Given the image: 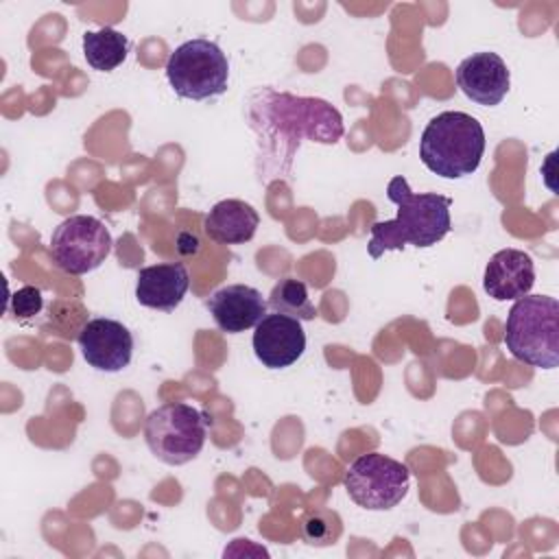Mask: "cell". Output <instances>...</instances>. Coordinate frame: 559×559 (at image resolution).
<instances>
[{
	"mask_svg": "<svg viewBox=\"0 0 559 559\" xmlns=\"http://www.w3.org/2000/svg\"><path fill=\"white\" fill-rule=\"evenodd\" d=\"M386 197L391 203H395L397 214L391 221H378L371 225L367 251L373 260H378L384 251H400L406 245L417 249L432 247L450 231V197L437 192L417 194L402 175L389 181Z\"/></svg>",
	"mask_w": 559,
	"mask_h": 559,
	"instance_id": "obj_1",
	"label": "cell"
},
{
	"mask_svg": "<svg viewBox=\"0 0 559 559\" xmlns=\"http://www.w3.org/2000/svg\"><path fill=\"white\" fill-rule=\"evenodd\" d=\"M251 114L253 122H262V131H266L271 140H280V148L282 142H288V159L301 138L321 144H334L343 135L341 114L321 98L290 96L266 90L260 94V103L251 107Z\"/></svg>",
	"mask_w": 559,
	"mask_h": 559,
	"instance_id": "obj_2",
	"label": "cell"
},
{
	"mask_svg": "<svg viewBox=\"0 0 559 559\" xmlns=\"http://www.w3.org/2000/svg\"><path fill=\"white\" fill-rule=\"evenodd\" d=\"M485 153L483 124L465 111H441L428 120L419 138L421 164L443 177L461 179L472 175Z\"/></svg>",
	"mask_w": 559,
	"mask_h": 559,
	"instance_id": "obj_3",
	"label": "cell"
},
{
	"mask_svg": "<svg viewBox=\"0 0 559 559\" xmlns=\"http://www.w3.org/2000/svg\"><path fill=\"white\" fill-rule=\"evenodd\" d=\"M504 345L520 362L555 369L559 365V301L548 295L515 299L504 323Z\"/></svg>",
	"mask_w": 559,
	"mask_h": 559,
	"instance_id": "obj_4",
	"label": "cell"
},
{
	"mask_svg": "<svg viewBox=\"0 0 559 559\" xmlns=\"http://www.w3.org/2000/svg\"><path fill=\"white\" fill-rule=\"evenodd\" d=\"M166 79L177 96L207 100L227 92L229 61L216 41L194 37L170 52Z\"/></svg>",
	"mask_w": 559,
	"mask_h": 559,
	"instance_id": "obj_5",
	"label": "cell"
},
{
	"mask_svg": "<svg viewBox=\"0 0 559 559\" xmlns=\"http://www.w3.org/2000/svg\"><path fill=\"white\" fill-rule=\"evenodd\" d=\"M205 437V415L186 402L162 404L144 421V441L151 454L166 465H186L197 459Z\"/></svg>",
	"mask_w": 559,
	"mask_h": 559,
	"instance_id": "obj_6",
	"label": "cell"
},
{
	"mask_svg": "<svg viewBox=\"0 0 559 559\" xmlns=\"http://www.w3.org/2000/svg\"><path fill=\"white\" fill-rule=\"evenodd\" d=\"M343 485L358 507L369 511H389L406 498L411 472L404 463L386 454L369 452L349 463Z\"/></svg>",
	"mask_w": 559,
	"mask_h": 559,
	"instance_id": "obj_7",
	"label": "cell"
},
{
	"mask_svg": "<svg viewBox=\"0 0 559 559\" xmlns=\"http://www.w3.org/2000/svg\"><path fill=\"white\" fill-rule=\"evenodd\" d=\"M111 234L103 221L74 214L61 221L50 236V258L68 275H85L98 269L111 253Z\"/></svg>",
	"mask_w": 559,
	"mask_h": 559,
	"instance_id": "obj_8",
	"label": "cell"
},
{
	"mask_svg": "<svg viewBox=\"0 0 559 559\" xmlns=\"http://www.w3.org/2000/svg\"><path fill=\"white\" fill-rule=\"evenodd\" d=\"M79 347L85 362L98 371H122L133 356V334L116 319H90L79 332Z\"/></svg>",
	"mask_w": 559,
	"mask_h": 559,
	"instance_id": "obj_9",
	"label": "cell"
},
{
	"mask_svg": "<svg viewBox=\"0 0 559 559\" xmlns=\"http://www.w3.org/2000/svg\"><path fill=\"white\" fill-rule=\"evenodd\" d=\"M306 332L299 319L288 314H264L253 332V354L266 369H284L301 358Z\"/></svg>",
	"mask_w": 559,
	"mask_h": 559,
	"instance_id": "obj_10",
	"label": "cell"
},
{
	"mask_svg": "<svg viewBox=\"0 0 559 559\" xmlns=\"http://www.w3.org/2000/svg\"><path fill=\"white\" fill-rule=\"evenodd\" d=\"M456 85L474 103L496 107L509 92L511 76L504 59L496 52L483 50L465 57L456 66Z\"/></svg>",
	"mask_w": 559,
	"mask_h": 559,
	"instance_id": "obj_11",
	"label": "cell"
},
{
	"mask_svg": "<svg viewBox=\"0 0 559 559\" xmlns=\"http://www.w3.org/2000/svg\"><path fill=\"white\" fill-rule=\"evenodd\" d=\"M205 306L218 330L227 334L251 330L266 314V301L262 299V293L247 284H227L214 290Z\"/></svg>",
	"mask_w": 559,
	"mask_h": 559,
	"instance_id": "obj_12",
	"label": "cell"
},
{
	"mask_svg": "<svg viewBox=\"0 0 559 559\" xmlns=\"http://www.w3.org/2000/svg\"><path fill=\"white\" fill-rule=\"evenodd\" d=\"M535 284V262L522 249H500L496 251L483 275V288L496 301L520 299L531 293Z\"/></svg>",
	"mask_w": 559,
	"mask_h": 559,
	"instance_id": "obj_13",
	"label": "cell"
},
{
	"mask_svg": "<svg viewBox=\"0 0 559 559\" xmlns=\"http://www.w3.org/2000/svg\"><path fill=\"white\" fill-rule=\"evenodd\" d=\"M190 288V275L183 262H162L138 271L135 299L153 310H175Z\"/></svg>",
	"mask_w": 559,
	"mask_h": 559,
	"instance_id": "obj_14",
	"label": "cell"
},
{
	"mask_svg": "<svg viewBox=\"0 0 559 559\" xmlns=\"http://www.w3.org/2000/svg\"><path fill=\"white\" fill-rule=\"evenodd\" d=\"M260 216L253 205L240 199H223L203 218L207 238L221 245H245L255 236Z\"/></svg>",
	"mask_w": 559,
	"mask_h": 559,
	"instance_id": "obj_15",
	"label": "cell"
},
{
	"mask_svg": "<svg viewBox=\"0 0 559 559\" xmlns=\"http://www.w3.org/2000/svg\"><path fill=\"white\" fill-rule=\"evenodd\" d=\"M129 37L111 26H103L98 31H87L83 35V55L85 61L98 72L116 70L129 52Z\"/></svg>",
	"mask_w": 559,
	"mask_h": 559,
	"instance_id": "obj_16",
	"label": "cell"
},
{
	"mask_svg": "<svg viewBox=\"0 0 559 559\" xmlns=\"http://www.w3.org/2000/svg\"><path fill=\"white\" fill-rule=\"evenodd\" d=\"M273 312L288 314L299 321H312L317 317V308L308 297V288L297 277H284L280 280L269 295L266 304Z\"/></svg>",
	"mask_w": 559,
	"mask_h": 559,
	"instance_id": "obj_17",
	"label": "cell"
},
{
	"mask_svg": "<svg viewBox=\"0 0 559 559\" xmlns=\"http://www.w3.org/2000/svg\"><path fill=\"white\" fill-rule=\"evenodd\" d=\"M299 533L308 546H314V548L334 546L343 533V520L332 509L314 507L301 513Z\"/></svg>",
	"mask_w": 559,
	"mask_h": 559,
	"instance_id": "obj_18",
	"label": "cell"
},
{
	"mask_svg": "<svg viewBox=\"0 0 559 559\" xmlns=\"http://www.w3.org/2000/svg\"><path fill=\"white\" fill-rule=\"evenodd\" d=\"M41 306H44V297H41V290L35 286H22L9 297V314H13L15 319H31L39 314Z\"/></svg>",
	"mask_w": 559,
	"mask_h": 559,
	"instance_id": "obj_19",
	"label": "cell"
}]
</instances>
